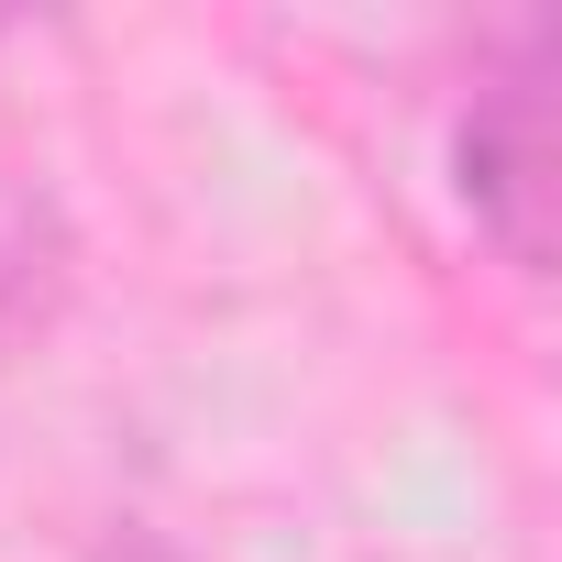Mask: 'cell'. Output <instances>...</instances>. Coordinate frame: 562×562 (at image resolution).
I'll list each match as a JSON object with an SVG mask.
<instances>
[{
  "instance_id": "6da1fadb",
  "label": "cell",
  "mask_w": 562,
  "mask_h": 562,
  "mask_svg": "<svg viewBox=\"0 0 562 562\" xmlns=\"http://www.w3.org/2000/svg\"><path fill=\"white\" fill-rule=\"evenodd\" d=\"M562 166V133H551V56L529 45L496 89H474V111H463V133H452V188H463V210L485 221V243L507 254V265H551V177Z\"/></svg>"
}]
</instances>
